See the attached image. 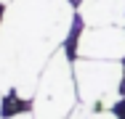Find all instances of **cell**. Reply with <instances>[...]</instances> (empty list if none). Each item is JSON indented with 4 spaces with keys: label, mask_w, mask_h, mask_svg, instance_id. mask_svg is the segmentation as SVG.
<instances>
[{
    "label": "cell",
    "mask_w": 125,
    "mask_h": 119,
    "mask_svg": "<svg viewBox=\"0 0 125 119\" xmlns=\"http://www.w3.org/2000/svg\"><path fill=\"white\" fill-rule=\"evenodd\" d=\"M77 87L75 69L67 48H59L40 74L37 90L32 98V117L35 119H69L77 109Z\"/></svg>",
    "instance_id": "1"
},
{
    "label": "cell",
    "mask_w": 125,
    "mask_h": 119,
    "mask_svg": "<svg viewBox=\"0 0 125 119\" xmlns=\"http://www.w3.org/2000/svg\"><path fill=\"white\" fill-rule=\"evenodd\" d=\"M77 16L85 26H125V0H80Z\"/></svg>",
    "instance_id": "4"
},
{
    "label": "cell",
    "mask_w": 125,
    "mask_h": 119,
    "mask_svg": "<svg viewBox=\"0 0 125 119\" xmlns=\"http://www.w3.org/2000/svg\"><path fill=\"white\" fill-rule=\"evenodd\" d=\"M91 119H117L112 109H91Z\"/></svg>",
    "instance_id": "5"
},
{
    "label": "cell",
    "mask_w": 125,
    "mask_h": 119,
    "mask_svg": "<svg viewBox=\"0 0 125 119\" xmlns=\"http://www.w3.org/2000/svg\"><path fill=\"white\" fill-rule=\"evenodd\" d=\"M3 119H35V117H32V111H19L13 117H3Z\"/></svg>",
    "instance_id": "7"
},
{
    "label": "cell",
    "mask_w": 125,
    "mask_h": 119,
    "mask_svg": "<svg viewBox=\"0 0 125 119\" xmlns=\"http://www.w3.org/2000/svg\"><path fill=\"white\" fill-rule=\"evenodd\" d=\"M3 111H5V95L0 93V119H3Z\"/></svg>",
    "instance_id": "8"
},
{
    "label": "cell",
    "mask_w": 125,
    "mask_h": 119,
    "mask_svg": "<svg viewBox=\"0 0 125 119\" xmlns=\"http://www.w3.org/2000/svg\"><path fill=\"white\" fill-rule=\"evenodd\" d=\"M69 119H91V106H85V103H80L75 111H72V117Z\"/></svg>",
    "instance_id": "6"
},
{
    "label": "cell",
    "mask_w": 125,
    "mask_h": 119,
    "mask_svg": "<svg viewBox=\"0 0 125 119\" xmlns=\"http://www.w3.org/2000/svg\"><path fill=\"white\" fill-rule=\"evenodd\" d=\"M75 58L123 61L125 26H83V32L75 40Z\"/></svg>",
    "instance_id": "3"
},
{
    "label": "cell",
    "mask_w": 125,
    "mask_h": 119,
    "mask_svg": "<svg viewBox=\"0 0 125 119\" xmlns=\"http://www.w3.org/2000/svg\"><path fill=\"white\" fill-rule=\"evenodd\" d=\"M72 69H75V87L80 103H85L91 109H115L125 79L123 61L75 58Z\"/></svg>",
    "instance_id": "2"
}]
</instances>
